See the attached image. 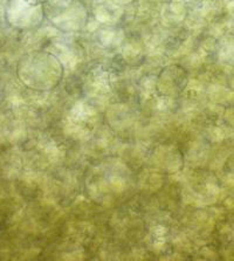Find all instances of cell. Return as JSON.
Instances as JSON below:
<instances>
[{
  "label": "cell",
  "mask_w": 234,
  "mask_h": 261,
  "mask_svg": "<svg viewBox=\"0 0 234 261\" xmlns=\"http://www.w3.org/2000/svg\"><path fill=\"white\" fill-rule=\"evenodd\" d=\"M45 12L48 20L63 33L82 31L88 20V12L80 0H47Z\"/></svg>",
  "instance_id": "cell-1"
},
{
  "label": "cell",
  "mask_w": 234,
  "mask_h": 261,
  "mask_svg": "<svg viewBox=\"0 0 234 261\" xmlns=\"http://www.w3.org/2000/svg\"><path fill=\"white\" fill-rule=\"evenodd\" d=\"M189 77L186 70L179 65H171L161 70L157 81V89L161 95L174 96L183 92L188 85Z\"/></svg>",
  "instance_id": "cell-2"
}]
</instances>
